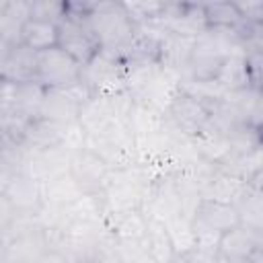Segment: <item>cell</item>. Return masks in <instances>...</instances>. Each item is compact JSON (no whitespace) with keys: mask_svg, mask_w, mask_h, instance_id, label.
Returning a JSON list of instances; mask_svg holds the SVG:
<instances>
[{"mask_svg":"<svg viewBox=\"0 0 263 263\" xmlns=\"http://www.w3.org/2000/svg\"><path fill=\"white\" fill-rule=\"evenodd\" d=\"M115 249H117V253H119L121 263H156L144 240L115 242Z\"/></svg>","mask_w":263,"mask_h":263,"instance_id":"obj_23","label":"cell"},{"mask_svg":"<svg viewBox=\"0 0 263 263\" xmlns=\"http://www.w3.org/2000/svg\"><path fill=\"white\" fill-rule=\"evenodd\" d=\"M158 25H162L166 33L185 39H197L210 29L203 4H187V2H166L164 14Z\"/></svg>","mask_w":263,"mask_h":263,"instance_id":"obj_9","label":"cell"},{"mask_svg":"<svg viewBox=\"0 0 263 263\" xmlns=\"http://www.w3.org/2000/svg\"><path fill=\"white\" fill-rule=\"evenodd\" d=\"M214 82L226 92H238L242 88L251 86L249 80V72H247V64H245V53H232L224 60L222 68L218 70Z\"/></svg>","mask_w":263,"mask_h":263,"instance_id":"obj_18","label":"cell"},{"mask_svg":"<svg viewBox=\"0 0 263 263\" xmlns=\"http://www.w3.org/2000/svg\"><path fill=\"white\" fill-rule=\"evenodd\" d=\"M245 64H247L251 86L263 90V51H259V49H247L245 51Z\"/></svg>","mask_w":263,"mask_h":263,"instance_id":"obj_26","label":"cell"},{"mask_svg":"<svg viewBox=\"0 0 263 263\" xmlns=\"http://www.w3.org/2000/svg\"><path fill=\"white\" fill-rule=\"evenodd\" d=\"M247 189H249V181L245 177L226 168H214L203 183V197L236 205V201L242 197Z\"/></svg>","mask_w":263,"mask_h":263,"instance_id":"obj_12","label":"cell"},{"mask_svg":"<svg viewBox=\"0 0 263 263\" xmlns=\"http://www.w3.org/2000/svg\"><path fill=\"white\" fill-rule=\"evenodd\" d=\"M148 222H150V216L142 208L107 212L105 218H103L107 236L113 242L144 240L146 234H148Z\"/></svg>","mask_w":263,"mask_h":263,"instance_id":"obj_10","label":"cell"},{"mask_svg":"<svg viewBox=\"0 0 263 263\" xmlns=\"http://www.w3.org/2000/svg\"><path fill=\"white\" fill-rule=\"evenodd\" d=\"M261 249H263V236H261Z\"/></svg>","mask_w":263,"mask_h":263,"instance_id":"obj_30","label":"cell"},{"mask_svg":"<svg viewBox=\"0 0 263 263\" xmlns=\"http://www.w3.org/2000/svg\"><path fill=\"white\" fill-rule=\"evenodd\" d=\"M45 88H68L82 80V66L62 47L45 49L37 55V78Z\"/></svg>","mask_w":263,"mask_h":263,"instance_id":"obj_5","label":"cell"},{"mask_svg":"<svg viewBox=\"0 0 263 263\" xmlns=\"http://www.w3.org/2000/svg\"><path fill=\"white\" fill-rule=\"evenodd\" d=\"M164 224H166V230H168V236L173 240V247L179 253L195 247L197 238H195V230H193V222L189 216L185 214H175V216H168L164 218Z\"/></svg>","mask_w":263,"mask_h":263,"instance_id":"obj_22","label":"cell"},{"mask_svg":"<svg viewBox=\"0 0 263 263\" xmlns=\"http://www.w3.org/2000/svg\"><path fill=\"white\" fill-rule=\"evenodd\" d=\"M84 263H121V259H119V253L115 249V242L111 238H107Z\"/></svg>","mask_w":263,"mask_h":263,"instance_id":"obj_27","label":"cell"},{"mask_svg":"<svg viewBox=\"0 0 263 263\" xmlns=\"http://www.w3.org/2000/svg\"><path fill=\"white\" fill-rule=\"evenodd\" d=\"M39 263H78V261L72 259V257H70L68 253H64L62 249L53 247V249H49V253H47Z\"/></svg>","mask_w":263,"mask_h":263,"instance_id":"obj_28","label":"cell"},{"mask_svg":"<svg viewBox=\"0 0 263 263\" xmlns=\"http://www.w3.org/2000/svg\"><path fill=\"white\" fill-rule=\"evenodd\" d=\"M90 97H92V92L82 80L68 88H47L39 117L55 121L60 125L76 123L80 117V109L84 107V103Z\"/></svg>","mask_w":263,"mask_h":263,"instance_id":"obj_7","label":"cell"},{"mask_svg":"<svg viewBox=\"0 0 263 263\" xmlns=\"http://www.w3.org/2000/svg\"><path fill=\"white\" fill-rule=\"evenodd\" d=\"M205 18L210 27L218 29H242L245 18L236 6V2H210L203 4Z\"/></svg>","mask_w":263,"mask_h":263,"instance_id":"obj_21","label":"cell"},{"mask_svg":"<svg viewBox=\"0 0 263 263\" xmlns=\"http://www.w3.org/2000/svg\"><path fill=\"white\" fill-rule=\"evenodd\" d=\"M249 187H251L253 191H257V193H263V166L257 168V171L249 177Z\"/></svg>","mask_w":263,"mask_h":263,"instance_id":"obj_29","label":"cell"},{"mask_svg":"<svg viewBox=\"0 0 263 263\" xmlns=\"http://www.w3.org/2000/svg\"><path fill=\"white\" fill-rule=\"evenodd\" d=\"M240 226L263 236V193L253 191L251 187L236 201Z\"/></svg>","mask_w":263,"mask_h":263,"instance_id":"obj_20","label":"cell"},{"mask_svg":"<svg viewBox=\"0 0 263 263\" xmlns=\"http://www.w3.org/2000/svg\"><path fill=\"white\" fill-rule=\"evenodd\" d=\"M86 23L99 41L101 51L117 60H121L138 33V27L129 18L123 2H88Z\"/></svg>","mask_w":263,"mask_h":263,"instance_id":"obj_1","label":"cell"},{"mask_svg":"<svg viewBox=\"0 0 263 263\" xmlns=\"http://www.w3.org/2000/svg\"><path fill=\"white\" fill-rule=\"evenodd\" d=\"M41 185H43V203L51 205V208H60V210L70 208L84 195L70 173L58 175Z\"/></svg>","mask_w":263,"mask_h":263,"instance_id":"obj_17","label":"cell"},{"mask_svg":"<svg viewBox=\"0 0 263 263\" xmlns=\"http://www.w3.org/2000/svg\"><path fill=\"white\" fill-rule=\"evenodd\" d=\"M31 18V2L27 0H2L0 2V39L2 47L21 43L23 27Z\"/></svg>","mask_w":263,"mask_h":263,"instance_id":"obj_13","label":"cell"},{"mask_svg":"<svg viewBox=\"0 0 263 263\" xmlns=\"http://www.w3.org/2000/svg\"><path fill=\"white\" fill-rule=\"evenodd\" d=\"M68 14V2L58 0H33L31 2V16L33 18H45L60 23Z\"/></svg>","mask_w":263,"mask_h":263,"instance_id":"obj_24","label":"cell"},{"mask_svg":"<svg viewBox=\"0 0 263 263\" xmlns=\"http://www.w3.org/2000/svg\"><path fill=\"white\" fill-rule=\"evenodd\" d=\"M66 127L68 125H60L55 121L37 117L33 119L23 138H21V148L23 150H51V148H60L64 144V136H66Z\"/></svg>","mask_w":263,"mask_h":263,"instance_id":"obj_14","label":"cell"},{"mask_svg":"<svg viewBox=\"0 0 263 263\" xmlns=\"http://www.w3.org/2000/svg\"><path fill=\"white\" fill-rule=\"evenodd\" d=\"M111 164L97 154L95 150H90L88 146L76 150L72 154L70 160V175L74 177V181L78 183V187L82 189V193H97L101 195L111 179Z\"/></svg>","mask_w":263,"mask_h":263,"instance_id":"obj_8","label":"cell"},{"mask_svg":"<svg viewBox=\"0 0 263 263\" xmlns=\"http://www.w3.org/2000/svg\"><path fill=\"white\" fill-rule=\"evenodd\" d=\"M226 99L236 109L242 123H247L249 127L263 134V90L261 88L249 86L238 92L226 95Z\"/></svg>","mask_w":263,"mask_h":263,"instance_id":"obj_16","label":"cell"},{"mask_svg":"<svg viewBox=\"0 0 263 263\" xmlns=\"http://www.w3.org/2000/svg\"><path fill=\"white\" fill-rule=\"evenodd\" d=\"M21 43H25L29 49L41 53L45 49H51L58 45V23L45 21V18H29L23 27Z\"/></svg>","mask_w":263,"mask_h":263,"instance_id":"obj_19","label":"cell"},{"mask_svg":"<svg viewBox=\"0 0 263 263\" xmlns=\"http://www.w3.org/2000/svg\"><path fill=\"white\" fill-rule=\"evenodd\" d=\"M37 55L39 53L29 49L25 43L2 47L0 78L14 82V84L33 82L37 78Z\"/></svg>","mask_w":263,"mask_h":263,"instance_id":"obj_11","label":"cell"},{"mask_svg":"<svg viewBox=\"0 0 263 263\" xmlns=\"http://www.w3.org/2000/svg\"><path fill=\"white\" fill-rule=\"evenodd\" d=\"M164 119L173 134L183 140H193L210 125L212 113L205 99L181 88L179 84V90L173 95L164 109Z\"/></svg>","mask_w":263,"mask_h":263,"instance_id":"obj_2","label":"cell"},{"mask_svg":"<svg viewBox=\"0 0 263 263\" xmlns=\"http://www.w3.org/2000/svg\"><path fill=\"white\" fill-rule=\"evenodd\" d=\"M2 222L10 216L37 218L43 208V185L31 175L16 171L2 177Z\"/></svg>","mask_w":263,"mask_h":263,"instance_id":"obj_3","label":"cell"},{"mask_svg":"<svg viewBox=\"0 0 263 263\" xmlns=\"http://www.w3.org/2000/svg\"><path fill=\"white\" fill-rule=\"evenodd\" d=\"M191 222H193V230H195V238H197L195 245L216 247V249L220 245V238L226 232L240 226L238 210L234 203L208 199V197H201Z\"/></svg>","mask_w":263,"mask_h":263,"instance_id":"obj_4","label":"cell"},{"mask_svg":"<svg viewBox=\"0 0 263 263\" xmlns=\"http://www.w3.org/2000/svg\"><path fill=\"white\" fill-rule=\"evenodd\" d=\"M175 263H218V249L195 245L175 257Z\"/></svg>","mask_w":263,"mask_h":263,"instance_id":"obj_25","label":"cell"},{"mask_svg":"<svg viewBox=\"0 0 263 263\" xmlns=\"http://www.w3.org/2000/svg\"><path fill=\"white\" fill-rule=\"evenodd\" d=\"M58 47L70 53L80 66L92 62L101 51L86 18L74 16L70 12L58 23Z\"/></svg>","mask_w":263,"mask_h":263,"instance_id":"obj_6","label":"cell"},{"mask_svg":"<svg viewBox=\"0 0 263 263\" xmlns=\"http://www.w3.org/2000/svg\"><path fill=\"white\" fill-rule=\"evenodd\" d=\"M261 247V236L242 228V226H236L234 230L226 232L222 238H220V245H218V253L228 259L230 263H245L257 249Z\"/></svg>","mask_w":263,"mask_h":263,"instance_id":"obj_15","label":"cell"}]
</instances>
